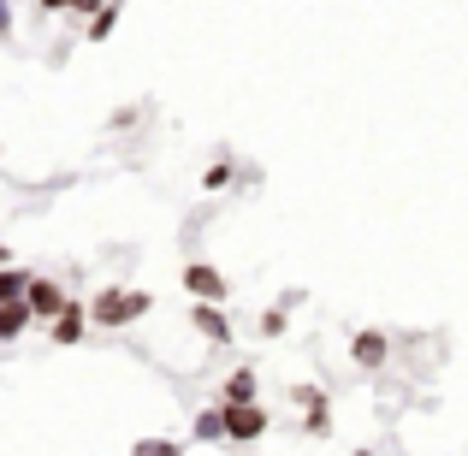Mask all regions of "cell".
Here are the masks:
<instances>
[{
    "label": "cell",
    "mask_w": 468,
    "mask_h": 456,
    "mask_svg": "<svg viewBox=\"0 0 468 456\" xmlns=\"http://www.w3.org/2000/svg\"><path fill=\"white\" fill-rule=\"evenodd\" d=\"M154 308L149 291H125V285H107V291H95V302H90V326H101V332H119V326H131V320H143Z\"/></svg>",
    "instance_id": "cell-1"
},
{
    "label": "cell",
    "mask_w": 468,
    "mask_h": 456,
    "mask_svg": "<svg viewBox=\"0 0 468 456\" xmlns=\"http://www.w3.org/2000/svg\"><path fill=\"white\" fill-rule=\"evenodd\" d=\"M219 421H226V439H238V445H255L273 427L261 403H219Z\"/></svg>",
    "instance_id": "cell-2"
},
{
    "label": "cell",
    "mask_w": 468,
    "mask_h": 456,
    "mask_svg": "<svg viewBox=\"0 0 468 456\" xmlns=\"http://www.w3.org/2000/svg\"><path fill=\"white\" fill-rule=\"evenodd\" d=\"M178 285L190 291L196 302H226V297H231V279L219 273V267H207V261H190V267L178 273Z\"/></svg>",
    "instance_id": "cell-3"
},
{
    "label": "cell",
    "mask_w": 468,
    "mask_h": 456,
    "mask_svg": "<svg viewBox=\"0 0 468 456\" xmlns=\"http://www.w3.org/2000/svg\"><path fill=\"white\" fill-rule=\"evenodd\" d=\"M66 302H71V297H66L59 285H54V279H30V285H24V308H30L36 320H54V314H59Z\"/></svg>",
    "instance_id": "cell-4"
},
{
    "label": "cell",
    "mask_w": 468,
    "mask_h": 456,
    "mask_svg": "<svg viewBox=\"0 0 468 456\" xmlns=\"http://www.w3.org/2000/svg\"><path fill=\"white\" fill-rule=\"evenodd\" d=\"M386 355H391L386 332L367 326V332H356V338H350V362H356V367H386Z\"/></svg>",
    "instance_id": "cell-5"
},
{
    "label": "cell",
    "mask_w": 468,
    "mask_h": 456,
    "mask_svg": "<svg viewBox=\"0 0 468 456\" xmlns=\"http://www.w3.org/2000/svg\"><path fill=\"white\" fill-rule=\"evenodd\" d=\"M48 326H54V344H83V326H90V308H83L78 297H71V302L59 308L54 320H48Z\"/></svg>",
    "instance_id": "cell-6"
},
{
    "label": "cell",
    "mask_w": 468,
    "mask_h": 456,
    "mask_svg": "<svg viewBox=\"0 0 468 456\" xmlns=\"http://www.w3.org/2000/svg\"><path fill=\"white\" fill-rule=\"evenodd\" d=\"M190 326L202 332V338H214V344H231V320L219 314V302H196V314H190Z\"/></svg>",
    "instance_id": "cell-7"
},
{
    "label": "cell",
    "mask_w": 468,
    "mask_h": 456,
    "mask_svg": "<svg viewBox=\"0 0 468 456\" xmlns=\"http://www.w3.org/2000/svg\"><path fill=\"white\" fill-rule=\"evenodd\" d=\"M30 320H36V314L24 308V297H18V302H0V344H12L24 326H30Z\"/></svg>",
    "instance_id": "cell-8"
},
{
    "label": "cell",
    "mask_w": 468,
    "mask_h": 456,
    "mask_svg": "<svg viewBox=\"0 0 468 456\" xmlns=\"http://www.w3.org/2000/svg\"><path fill=\"white\" fill-rule=\"evenodd\" d=\"M219 403H255V374H250V367H238V374L226 379V391H219Z\"/></svg>",
    "instance_id": "cell-9"
},
{
    "label": "cell",
    "mask_w": 468,
    "mask_h": 456,
    "mask_svg": "<svg viewBox=\"0 0 468 456\" xmlns=\"http://www.w3.org/2000/svg\"><path fill=\"white\" fill-rule=\"evenodd\" d=\"M113 30H119V6L107 0V6H95V12H90V42H107Z\"/></svg>",
    "instance_id": "cell-10"
},
{
    "label": "cell",
    "mask_w": 468,
    "mask_h": 456,
    "mask_svg": "<svg viewBox=\"0 0 468 456\" xmlns=\"http://www.w3.org/2000/svg\"><path fill=\"white\" fill-rule=\"evenodd\" d=\"M303 409H309V421H303V433L326 439V433H332V409H326V398H309V403H303Z\"/></svg>",
    "instance_id": "cell-11"
},
{
    "label": "cell",
    "mask_w": 468,
    "mask_h": 456,
    "mask_svg": "<svg viewBox=\"0 0 468 456\" xmlns=\"http://www.w3.org/2000/svg\"><path fill=\"white\" fill-rule=\"evenodd\" d=\"M24 285H30V273H18V267H0V302H18L24 297Z\"/></svg>",
    "instance_id": "cell-12"
},
{
    "label": "cell",
    "mask_w": 468,
    "mask_h": 456,
    "mask_svg": "<svg viewBox=\"0 0 468 456\" xmlns=\"http://www.w3.org/2000/svg\"><path fill=\"white\" fill-rule=\"evenodd\" d=\"M196 439H207V445H219V439H226V421H219V409L196 415Z\"/></svg>",
    "instance_id": "cell-13"
},
{
    "label": "cell",
    "mask_w": 468,
    "mask_h": 456,
    "mask_svg": "<svg viewBox=\"0 0 468 456\" xmlns=\"http://www.w3.org/2000/svg\"><path fill=\"white\" fill-rule=\"evenodd\" d=\"M131 456H184V445H178V439H137Z\"/></svg>",
    "instance_id": "cell-14"
},
{
    "label": "cell",
    "mask_w": 468,
    "mask_h": 456,
    "mask_svg": "<svg viewBox=\"0 0 468 456\" xmlns=\"http://www.w3.org/2000/svg\"><path fill=\"white\" fill-rule=\"evenodd\" d=\"M231 184V160H214V166L202 172V190H226Z\"/></svg>",
    "instance_id": "cell-15"
},
{
    "label": "cell",
    "mask_w": 468,
    "mask_h": 456,
    "mask_svg": "<svg viewBox=\"0 0 468 456\" xmlns=\"http://www.w3.org/2000/svg\"><path fill=\"white\" fill-rule=\"evenodd\" d=\"M279 332H285V314H279V308H267V314H261V338H279Z\"/></svg>",
    "instance_id": "cell-16"
},
{
    "label": "cell",
    "mask_w": 468,
    "mask_h": 456,
    "mask_svg": "<svg viewBox=\"0 0 468 456\" xmlns=\"http://www.w3.org/2000/svg\"><path fill=\"white\" fill-rule=\"evenodd\" d=\"M95 6H107V0H66V12H78V18H90Z\"/></svg>",
    "instance_id": "cell-17"
},
{
    "label": "cell",
    "mask_w": 468,
    "mask_h": 456,
    "mask_svg": "<svg viewBox=\"0 0 468 456\" xmlns=\"http://www.w3.org/2000/svg\"><path fill=\"white\" fill-rule=\"evenodd\" d=\"M12 36V0H0V42Z\"/></svg>",
    "instance_id": "cell-18"
},
{
    "label": "cell",
    "mask_w": 468,
    "mask_h": 456,
    "mask_svg": "<svg viewBox=\"0 0 468 456\" xmlns=\"http://www.w3.org/2000/svg\"><path fill=\"white\" fill-rule=\"evenodd\" d=\"M6 261H12V249H6V243H0V267H6Z\"/></svg>",
    "instance_id": "cell-19"
},
{
    "label": "cell",
    "mask_w": 468,
    "mask_h": 456,
    "mask_svg": "<svg viewBox=\"0 0 468 456\" xmlns=\"http://www.w3.org/2000/svg\"><path fill=\"white\" fill-rule=\"evenodd\" d=\"M356 456H374V451H356Z\"/></svg>",
    "instance_id": "cell-20"
}]
</instances>
